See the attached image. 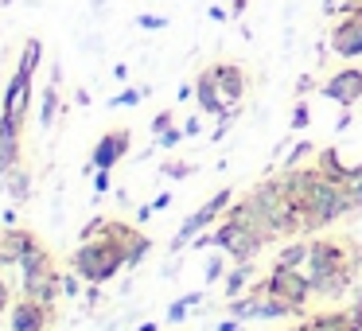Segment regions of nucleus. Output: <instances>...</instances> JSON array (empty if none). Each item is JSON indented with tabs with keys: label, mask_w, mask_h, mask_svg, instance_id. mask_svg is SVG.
Here are the masks:
<instances>
[{
	"label": "nucleus",
	"mask_w": 362,
	"mask_h": 331,
	"mask_svg": "<svg viewBox=\"0 0 362 331\" xmlns=\"http://www.w3.org/2000/svg\"><path fill=\"white\" fill-rule=\"evenodd\" d=\"M308 125H312V110H308V102H296V110L288 117V129H308Z\"/></svg>",
	"instance_id": "obj_33"
},
{
	"label": "nucleus",
	"mask_w": 362,
	"mask_h": 331,
	"mask_svg": "<svg viewBox=\"0 0 362 331\" xmlns=\"http://www.w3.org/2000/svg\"><path fill=\"white\" fill-rule=\"evenodd\" d=\"M152 214H156V211H152V207H141V211H136V222H148Z\"/></svg>",
	"instance_id": "obj_48"
},
{
	"label": "nucleus",
	"mask_w": 362,
	"mask_h": 331,
	"mask_svg": "<svg viewBox=\"0 0 362 331\" xmlns=\"http://www.w3.org/2000/svg\"><path fill=\"white\" fill-rule=\"evenodd\" d=\"M40 59H43V43L40 40H28L24 43V55H20V71H28V74H35L40 71Z\"/></svg>",
	"instance_id": "obj_26"
},
{
	"label": "nucleus",
	"mask_w": 362,
	"mask_h": 331,
	"mask_svg": "<svg viewBox=\"0 0 362 331\" xmlns=\"http://www.w3.org/2000/svg\"><path fill=\"white\" fill-rule=\"evenodd\" d=\"M312 90H315V79H312V74H300V79H296V98L312 94Z\"/></svg>",
	"instance_id": "obj_39"
},
{
	"label": "nucleus",
	"mask_w": 362,
	"mask_h": 331,
	"mask_svg": "<svg viewBox=\"0 0 362 331\" xmlns=\"http://www.w3.org/2000/svg\"><path fill=\"white\" fill-rule=\"evenodd\" d=\"M148 94V86H141V90H121L117 98H110V105L117 110V105H141V98Z\"/></svg>",
	"instance_id": "obj_32"
},
{
	"label": "nucleus",
	"mask_w": 362,
	"mask_h": 331,
	"mask_svg": "<svg viewBox=\"0 0 362 331\" xmlns=\"http://www.w3.org/2000/svg\"><path fill=\"white\" fill-rule=\"evenodd\" d=\"M183 137H187V129H183V125H168L164 133L156 137V149H175V144H180Z\"/></svg>",
	"instance_id": "obj_30"
},
{
	"label": "nucleus",
	"mask_w": 362,
	"mask_h": 331,
	"mask_svg": "<svg viewBox=\"0 0 362 331\" xmlns=\"http://www.w3.org/2000/svg\"><path fill=\"white\" fill-rule=\"evenodd\" d=\"M308 261V238H292V242H284L281 250H276V265H292V269H304Z\"/></svg>",
	"instance_id": "obj_20"
},
{
	"label": "nucleus",
	"mask_w": 362,
	"mask_h": 331,
	"mask_svg": "<svg viewBox=\"0 0 362 331\" xmlns=\"http://www.w3.org/2000/svg\"><path fill=\"white\" fill-rule=\"evenodd\" d=\"M214 82H218V90H222L230 110L245 98V71L238 63H214Z\"/></svg>",
	"instance_id": "obj_14"
},
{
	"label": "nucleus",
	"mask_w": 362,
	"mask_h": 331,
	"mask_svg": "<svg viewBox=\"0 0 362 331\" xmlns=\"http://www.w3.org/2000/svg\"><path fill=\"white\" fill-rule=\"evenodd\" d=\"M78 292H82V277L74 273V269H71V273H63V296L66 300H78Z\"/></svg>",
	"instance_id": "obj_34"
},
{
	"label": "nucleus",
	"mask_w": 362,
	"mask_h": 331,
	"mask_svg": "<svg viewBox=\"0 0 362 331\" xmlns=\"http://www.w3.org/2000/svg\"><path fill=\"white\" fill-rule=\"evenodd\" d=\"M148 253H152V238L144 234V230H136L133 242L125 245V269H136L144 257H148Z\"/></svg>",
	"instance_id": "obj_23"
},
{
	"label": "nucleus",
	"mask_w": 362,
	"mask_h": 331,
	"mask_svg": "<svg viewBox=\"0 0 362 331\" xmlns=\"http://www.w3.org/2000/svg\"><path fill=\"white\" fill-rule=\"evenodd\" d=\"M59 110H63V98H59V86L51 82V86L43 90V102H40V125L51 129V125H55V117H59Z\"/></svg>",
	"instance_id": "obj_22"
},
{
	"label": "nucleus",
	"mask_w": 362,
	"mask_h": 331,
	"mask_svg": "<svg viewBox=\"0 0 362 331\" xmlns=\"http://www.w3.org/2000/svg\"><path fill=\"white\" fill-rule=\"evenodd\" d=\"M253 277H257L253 261H234V269H226V277H222V292H226V300L242 296V292L253 284Z\"/></svg>",
	"instance_id": "obj_15"
},
{
	"label": "nucleus",
	"mask_w": 362,
	"mask_h": 331,
	"mask_svg": "<svg viewBox=\"0 0 362 331\" xmlns=\"http://www.w3.org/2000/svg\"><path fill=\"white\" fill-rule=\"evenodd\" d=\"M308 156H315V144L312 141H296V144H292V152L284 156V172H288V168H300Z\"/></svg>",
	"instance_id": "obj_28"
},
{
	"label": "nucleus",
	"mask_w": 362,
	"mask_h": 331,
	"mask_svg": "<svg viewBox=\"0 0 362 331\" xmlns=\"http://www.w3.org/2000/svg\"><path fill=\"white\" fill-rule=\"evenodd\" d=\"M94 191H98V195L113 191V172H110V168H94Z\"/></svg>",
	"instance_id": "obj_35"
},
{
	"label": "nucleus",
	"mask_w": 362,
	"mask_h": 331,
	"mask_svg": "<svg viewBox=\"0 0 362 331\" xmlns=\"http://www.w3.org/2000/svg\"><path fill=\"white\" fill-rule=\"evenodd\" d=\"M351 308H339V312H320V315H312V320L304 323L308 331H346L351 327Z\"/></svg>",
	"instance_id": "obj_18"
},
{
	"label": "nucleus",
	"mask_w": 362,
	"mask_h": 331,
	"mask_svg": "<svg viewBox=\"0 0 362 331\" xmlns=\"http://www.w3.org/2000/svg\"><path fill=\"white\" fill-rule=\"evenodd\" d=\"M346 214H354V207H351V199H346L343 183H335V180H327V175H323V180L312 187L308 207H304L308 234H312V230L331 226V222H339V219H346Z\"/></svg>",
	"instance_id": "obj_4"
},
{
	"label": "nucleus",
	"mask_w": 362,
	"mask_h": 331,
	"mask_svg": "<svg viewBox=\"0 0 362 331\" xmlns=\"http://www.w3.org/2000/svg\"><path fill=\"white\" fill-rule=\"evenodd\" d=\"M226 257H230L226 250H214L211 257H206V265H203V281L206 284H218L222 277H226Z\"/></svg>",
	"instance_id": "obj_24"
},
{
	"label": "nucleus",
	"mask_w": 362,
	"mask_h": 331,
	"mask_svg": "<svg viewBox=\"0 0 362 331\" xmlns=\"http://www.w3.org/2000/svg\"><path fill=\"white\" fill-rule=\"evenodd\" d=\"M335 16H354V20H362V0H346V4H339Z\"/></svg>",
	"instance_id": "obj_38"
},
{
	"label": "nucleus",
	"mask_w": 362,
	"mask_h": 331,
	"mask_svg": "<svg viewBox=\"0 0 362 331\" xmlns=\"http://www.w3.org/2000/svg\"><path fill=\"white\" fill-rule=\"evenodd\" d=\"M148 207H152V211H156V214H160V211H168V207H172V195H168V191H164V195H156V199H152Z\"/></svg>",
	"instance_id": "obj_42"
},
{
	"label": "nucleus",
	"mask_w": 362,
	"mask_h": 331,
	"mask_svg": "<svg viewBox=\"0 0 362 331\" xmlns=\"http://www.w3.org/2000/svg\"><path fill=\"white\" fill-rule=\"evenodd\" d=\"M343 191H346V199H351L354 214H358L362 211V164H351V175H346Z\"/></svg>",
	"instance_id": "obj_25"
},
{
	"label": "nucleus",
	"mask_w": 362,
	"mask_h": 331,
	"mask_svg": "<svg viewBox=\"0 0 362 331\" xmlns=\"http://www.w3.org/2000/svg\"><path fill=\"white\" fill-rule=\"evenodd\" d=\"M129 144H133V129H125V125L102 133L94 144V152H90V168H110L113 172V168L129 156Z\"/></svg>",
	"instance_id": "obj_9"
},
{
	"label": "nucleus",
	"mask_w": 362,
	"mask_h": 331,
	"mask_svg": "<svg viewBox=\"0 0 362 331\" xmlns=\"http://www.w3.org/2000/svg\"><path fill=\"white\" fill-rule=\"evenodd\" d=\"M203 300H206V292H183L180 300H172V304H168V323H183L199 304H203Z\"/></svg>",
	"instance_id": "obj_21"
},
{
	"label": "nucleus",
	"mask_w": 362,
	"mask_h": 331,
	"mask_svg": "<svg viewBox=\"0 0 362 331\" xmlns=\"http://www.w3.org/2000/svg\"><path fill=\"white\" fill-rule=\"evenodd\" d=\"M226 4H230V16H242V12H245V4H250V0H226Z\"/></svg>",
	"instance_id": "obj_44"
},
{
	"label": "nucleus",
	"mask_w": 362,
	"mask_h": 331,
	"mask_svg": "<svg viewBox=\"0 0 362 331\" xmlns=\"http://www.w3.org/2000/svg\"><path fill=\"white\" fill-rule=\"evenodd\" d=\"M168 125H175V113H172V110L156 113V117H152V137H160V133H164Z\"/></svg>",
	"instance_id": "obj_36"
},
{
	"label": "nucleus",
	"mask_w": 362,
	"mask_h": 331,
	"mask_svg": "<svg viewBox=\"0 0 362 331\" xmlns=\"http://www.w3.org/2000/svg\"><path fill=\"white\" fill-rule=\"evenodd\" d=\"M160 175H168V180H187V175H195V164H187V160H164Z\"/></svg>",
	"instance_id": "obj_29"
},
{
	"label": "nucleus",
	"mask_w": 362,
	"mask_h": 331,
	"mask_svg": "<svg viewBox=\"0 0 362 331\" xmlns=\"http://www.w3.org/2000/svg\"><path fill=\"white\" fill-rule=\"evenodd\" d=\"M253 289L269 292V296H281V300H292V304H300V308H308V300L315 296L308 269H292V265H273L265 281H257Z\"/></svg>",
	"instance_id": "obj_6"
},
{
	"label": "nucleus",
	"mask_w": 362,
	"mask_h": 331,
	"mask_svg": "<svg viewBox=\"0 0 362 331\" xmlns=\"http://www.w3.org/2000/svg\"><path fill=\"white\" fill-rule=\"evenodd\" d=\"M16 269H20V281H24V277H40V273H47V269H55V257H51V250L43 242H35L32 250L20 257Z\"/></svg>",
	"instance_id": "obj_16"
},
{
	"label": "nucleus",
	"mask_w": 362,
	"mask_h": 331,
	"mask_svg": "<svg viewBox=\"0 0 362 331\" xmlns=\"http://www.w3.org/2000/svg\"><path fill=\"white\" fill-rule=\"evenodd\" d=\"M195 102H199V110L211 113V117H222V113L230 110L226 98H222V90H218V82H214V66L199 71V79H195Z\"/></svg>",
	"instance_id": "obj_13"
},
{
	"label": "nucleus",
	"mask_w": 362,
	"mask_h": 331,
	"mask_svg": "<svg viewBox=\"0 0 362 331\" xmlns=\"http://www.w3.org/2000/svg\"><path fill=\"white\" fill-rule=\"evenodd\" d=\"M136 331H160V327H156V323L148 320V323H141V327H136Z\"/></svg>",
	"instance_id": "obj_50"
},
{
	"label": "nucleus",
	"mask_w": 362,
	"mask_h": 331,
	"mask_svg": "<svg viewBox=\"0 0 362 331\" xmlns=\"http://www.w3.org/2000/svg\"><path fill=\"white\" fill-rule=\"evenodd\" d=\"M20 296H35L47 308H55V300L63 296V273H59V269H47V273H40V277H24V281H20Z\"/></svg>",
	"instance_id": "obj_12"
},
{
	"label": "nucleus",
	"mask_w": 362,
	"mask_h": 331,
	"mask_svg": "<svg viewBox=\"0 0 362 331\" xmlns=\"http://www.w3.org/2000/svg\"><path fill=\"white\" fill-rule=\"evenodd\" d=\"M8 308H12V292L4 284V273H0V312H8Z\"/></svg>",
	"instance_id": "obj_40"
},
{
	"label": "nucleus",
	"mask_w": 362,
	"mask_h": 331,
	"mask_svg": "<svg viewBox=\"0 0 362 331\" xmlns=\"http://www.w3.org/2000/svg\"><path fill=\"white\" fill-rule=\"evenodd\" d=\"M230 203H234V191H230V187L214 191V195L206 199V203L199 207L195 214H187V219H183V226L175 230V238H172V242H168V250H172V253H180L183 245H191V242H195L199 234H203V230H211L214 222H218L222 214H226V207H230Z\"/></svg>",
	"instance_id": "obj_5"
},
{
	"label": "nucleus",
	"mask_w": 362,
	"mask_h": 331,
	"mask_svg": "<svg viewBox=\"0 0 362 331\" xmlns=\"http://www.w3.org/2000/svg\"><path fill=\"white\" fill-rule=\"evenodd\" d=\"M362 265V245L339 242V238H308V277H312L315 296H343L354 289Z\"/></svg>",
	"instance_id": "obj_1"
},
{
	"label": "nucleus",
	"mask_w": 362,
	"mask_h": 331,
	"mask_svg": "<svg viewBox=\"0 0 362 331\" xmlns=\"http://www.w3.org/2000/svg\"><path fill=\"white\" fill-rule=\"evenodd\" d=\"M32 79L35 74H28V71H20L16 66V74H12L8 82H4V98H0V113H12L16 110V102L24 94H32Z\"/></svg>",
	"instance_id": "obj_17"
},
{
	"label": "nucleus",
	"mask_w": 362,
	"mask_h": 331,
	"mask_svg": "<svg viewBox=\"0 0 362 331\" xmlns=\"http://www.w3.org/2000/svg\"><path fill=\"white\" fill-rule=\"evenodd\" d=\"M0 98H4V79H0Z\"/></svg>",
	"instance_id": "obj_52"
},
{
	"label": "nucleus",
	"mask_w": 362,
	"mask_h": 331,
	"mask_svg": "<svg viewBox=\"0 0 362 331\" xmlns=\"http://www.w3.org/2000/svg\"><path fill=\"white\" fill-rule=\"evenodd\" d=\"M71 269L82 277L86 284H105L125 269V245L117 238H90L78 242V250L71 253Z\"/></svg>",
	"instance_id": "obj_2"
},
{
	"label": "nucleus",
	"mask_w": 362,
	"mask_h": 331,
	"mask_svg": "<svg viewBox=\"0 0 362 331\" xmlns=\"http://www.w3.org/2000/svg\"><path fill=\"white\" fill-rule=\"evenodd\" d=\"M214 331H242V320L226 315V320H218V323H214Z\"/></svg>",
	"instance_id": "obj_41"
},
{
	"label": "nucleus",
	"mask_w": 362,
	"mask_h": 331,
	"mask_svg": "<svg viewBox=\"0 0 362 331\" xmlns=\"http://www.w3.org/2000/svg\"><path fill=\"white\" fill-rule=\"evenodd\" d=\"M113 79H117V82H121V79H129V66H125V63H117V66H113Z\"/></svg>",
	"instance_id": "obj_47"
},
{
	"label": "nucleus",
	"mask_w": 362,
	"mask_h": 331,
	"mask_svg": "<svg viewBox=\"0 0 362 331\" xmlns=\"http://www.w3.org/2000/svg\"><path fill=\"white\" fill-rule=\"evenodd\" d=\"M211 20H218V24H226V8H222V4H211Z\"/></svg>",
	"instance_id": "obj_45"
},
{
	"label": "nucleus",
	"mask_w": 362,
	"mask_h": 331,
	"mask_svg": "<svg viewBox=\"0 0 362 331\" xmlns=\"http://www.w3.org/2000/svg\"><path fill=\"white\" fill-rule=\"evenodd\" d=\"M230 125H234V110H226V113H222V117H218V125H214V133H211V141L214 144H218L222 141V137H226V129Z\"/></svg>",
	"instance_id": "obj_37"
},
{
	"label": "nucleus",
	"mask_w": 362,
	"mask_h": 331,
	"mask_svg": "<svg viewBox=\"0 0 362 331\" xmlns=\"http://www.w3.org/2000/svg\"><path fill=\"white\" fill-rule=\"evenodd\" d=\"M346 331H362V327H358V323H351V327H346Z\"/></svg>",
	"instance_id": "obj_51"
},
{
	"label": "nucleus",
	"mask_w": 362,
	"mask_h": 331,
	"mask_svg": "<svg viewBox=\"0 0 362 331\" xmlns=\"http://www.w3.org/2000/svg\"><path fill=\"white\" fill-rule=\"evenodd\" d=\"M346 125H351V110H346V113H343V117H339V121H335V133H343V129H346Z\"/></svg>",
	"instance_id": "obj_46"
},
{
	"label": "nucleus",
	"mask_w": 362,
	"mask_h": 331,
	"mask_svg": "<svg viewBox=\"0 0 362 331\" xmlns=\"http://www.w3.org/2000/svg\"><path fill=\"white\" fill-rule=\"evenodd\" d=\"M320 94L327 98V102L343 105V110H354V102L362 98V66H343L339 74H331L320 86Z\"/></svg>",
	"instance_id": "obj_10"
},
{
	"label": "nucleus",
	"mask_w": 362,
	"mask_h": 331,
	"mask_svg": "<svg viewBox=\"0 0 362 331\" xmlns=\"http://www.w3.org/2000/svg\"><path fill=\"white\" fill-rule=\"evenodd\" d=\"M331 51H335L339 59H358L362 55V20L354 16H343L335 28H331Z\"/></svg>",
	"instance_id": "obj_11"
},
{
	"label": "nucleus",
	"mask_w": 362,
	"mask_h": 331,
	"mask_svg": "<svg viewBox=\"0 0 362 331\" xmlns=\"http://www.w3.org/2000/svg\"><path fill=\"white\" fill-rule=\"evenodd\" d=\"M136 28H144V32H164V28H168V16H156V12H141V16H136Z\"/></svg>",
	"instance_id": "obj_31"
},
{
	"label": "nucleus",
	"mask_w": 362,
	"mask_h": 331,
	"mask_svg": "<svg viewBox=\"0 0 362 331\" xmlns=\"http://www.w3.org/2000/svg\"><path fill=\"white\" fill-rule=\"evenodd\" d=\"M8 191H12V199H28L32 195V175H28L24 168H12L8 172Z\"/></svg>",
	"instance_id": "obj_27"
},
{
	"label": "nucleus",
	"mask_w": 362,
	"mask_h": 331,
	"mask_svg": "<svg viewBox=\"0 0 362 331\" xmlns=\"http://www.w3.org/2000/svg\"><path fill=\"white\" fill-rule=\"evenodd\" d=\"M315 164H320V172L335 183H346V175H351V164H343L335 149H320L315 152Z\"/></svg>",
	"instance_id": "obj_19"
},
{
	"label": "nucleus",
	"mask_w": 362,
	"mask_h": 331,
	"mask_svg": "<svg viewBox=\"0 0 362 331\" xmlns=\"http://www.w3.org/2000/svg\"><path fill=\"white\" fill-rule=\"evenodd\" d=\"M55 320V308H47L35 296H20L8 308V331H47Z\"/></svg>",
	"instance_id": "obj_8"
},
{
	"label": "nucleus",
	"mask_w": 362,
	"mask_h": 331,
	"mask_svg": "<svg viewBox=\"0 0 362 331\" xmlns=\"http://www.w3.org/2000/svg\"><path fill=\"white\" fill-rule=\"evenodd\" d=\"M24 117L28 113H0V175H8L20 168V152H24Z\"/></svg>",
	"instance_id": "obj_7"
},
{
	"label": "nucleus",
	"mask_w": 362,
	"mask_h": 331,
	"mask_svg": "<svg viewBox=\"0 0 362 331\" xmlns=\"http://www.w3.org/2000/svg\"><path fill=\"white\" fill-rule=\"evenodd\" d=\"M183 129H187V137H199V133H203V121H199V117H187V121H183Z\"/></svg>",
	"instance_id": "obj_43"
},
{
	"label": "nucleus",
	"mask_w": 362,
	"mask_h": 331,
	"mask_svg": "<svg viewBox=\"0 0 362 331\" xmlns=\"http://www.w3.org/2000/svg\"><path fill=\"white\" fill-rule=\"evenodd\" d=\"M335 8H339V0H323V12L327 16H335Z\"/></svg>",
	"instance_id": "obj_49"
},
{
	"label": "nucleus",
	"mask_w": 362,
	"mask_h": 331,
	"mask_svg": "<svg viewBox=\"0 0 362 331\" xmlns=\"http://www.w3.org/2000/svg\"><path fill=\"white\" fill-rule=\"evenodd\" d=\"M191 245H195V250H226L230 261H253L261 253V245H265V234L245 230V226H238V222L222 219L214 230H203Z\"/></svg>",
	"instance_id": "obj_3"
}]
</instances>
